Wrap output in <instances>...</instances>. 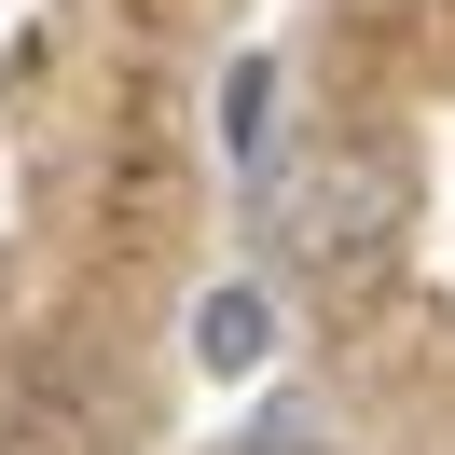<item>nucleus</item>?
Wrapping results in <instances>:
<instances>
[{
    "instance_id": "1",
    "label": "nucleus",
    "mask_w": 455,
    "mask_h": 455,
    "mask_svg": "<svg viewBox=\"0 0 455 455\" xmlns=\"http://www.w3.org/2000/svg\"><path fill=\"white\" fill-rule=\"evenodd\" d=\"M249 194H262V235H276L290 276H372L387 235H400V166L387 152H290Z\"/></svg>"
},
{
    "instance_id": "2",
    "label": "nucleus",
    "mask_w": 455,
    "mask_h": 455,
    "mask_svg": "<svg viewBox=\"0 0 455 455\" xmlns=\"http://www.w3.org/2000/svg\"><path fill=\"white\" fill-rule=\"evenodd\" d=\"M194 359L207 372H249L262 359V290H207V304H194Z\"/></svg>"
},
{
    "instance_id": "3",
    "label": "nucleus",
    "mask_w": 455,
    "mask_h": 455,
    "mask_svg": "<svg viewBox=\"0 0 455 455\" xmlns=\"http://www.w3.org/2000/svg\"><path fill=\"white\" fill-rule=\"evenodd\" d=\"M235 455H345V442H317V427H249Z\"/></svg>"
}]
</instances>
